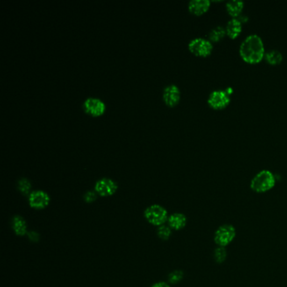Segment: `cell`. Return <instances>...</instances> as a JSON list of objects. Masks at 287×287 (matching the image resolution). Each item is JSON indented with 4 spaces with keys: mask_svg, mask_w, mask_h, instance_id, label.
Here are the masks:
<instances>
[{
    "mask_svg": "<svg viewBox=\"0 0 287 287\" xmlns=\"http://www.w3.org/2000/svg\"><path fill=\"white\" fill-rule=\"evenodd\" d=\"M239 53L244 61L250 64H255L265 58V46L262 38L256 34L247 36L243 41L239 47Z\"/></svg>",
    "mask_w": 287,
    "mask_h": 287,
    "instance_id": "obj_1",
    "label": "cell"
},
{
    "mask_svg": "<svg viewBox=\"0 0 287 287\" xmlns=\"http://www.w3.org/2000/svg\"><path fill=\"white\" fill-rule=\"evenodd\" d=\"M275 177L269 170L264 169L254 175L250 182V188L256 193H266L275 185Z\"/></svg>",
    "mask_w": 287,
    "mask_h": 287,
    "instance_id": "obj_2",
    "label": "cell"
},
{
    "mask_svg": "<svg viewBox=\"0 0 287 287\" xmlns=\"http://www.w3.org/2000/svg\"><path fill=\"white\" fill-rule=\"evenodd\" d=\"M237 231L231 224L219 226L214 233V242L218 247H226L235 239Z\"/></svg>",
    "mask_w": 287,
    "mask_h": 287,
    "instance_id": "obj_3",
    "label": "cell"
},
{
    "mask_svg": "<svg viewBox=\"0 0 287 287\" xmlns=\"http://www.w3.org/2000/svg\"><path fill=\"white\" fill-rule=\"evenodd\" d=\"M144 217L146 220L153 226H162L168 222V213L162 205H152L144 211Z\"/></svg>",
    "mask_w": 287,
    "mask_h": 287,
    "instance_id": "obj_4",
    "label": "cell"
},
{
    "mask_svg": "<svg viewBox=\"0 0 287 287\" xmlns=\"http://www.w3.org/2000/svg\"><path fill=\"white\" fill-rule=\"evenodd\" d=\"M189 52L197 57L205 58L211 55V52L213 50L212 42L207 39L197 37L189 41L188 44Z\"/></svg>",
    "mask_w": 287,
    "mask_h": 287,
    "instance_id": "obj_5",
    "label": "cell"
},
{
    "mask_svg": "<svg viewBox=\"0 0 287 287\" xmlns=\"http://www.w3.org/2000/svg\"><path fill=\"white\" fill-rule=\"evenodd\" d=\"M231 101V93L228 89H218L211 92L208 97L207 103L215 110L226 108Z\"/></svg>",
    "mask_w": 287,
    "mask_h": 287,
    "instance_id": "obj_6",
    "label": "cell"
},
{
    "mask_svg": "<svg viewBox=\"0 0 287 287\" xmlns=\"http://www.w3.org/2000/svg\"><path fill=\"white\" fill-rule=\"evenodd\" d=\"M82 109L84 110V112L89 116L93 117H99L105 112L106 106L104 101H101V99L89 97L86 99L83 102Z\"/></svg>",
    "mask_w": 287,
    "mask_h": 287,
    "instance_id": "obj_7",
    "label": "cell"
},
{
    "mask_svg": "<svg viewBox=\"0 0 287 287\" xmlns=\"http://www.w3.org/2000/svg\"><path fill=\"white\" fill-rule=\"evenodd\" d=\"M117 189H118L117 183L109 178H103L95 183V192L103 197L113 196Z\"/></svg>",
    "mask_w": 287,
    "mask_h": 287,
    "instance_id": "obj_8",
    "label": "cell"
},
{
    "mask_svg": "<svg viewBox=\"0 0 287 287\" xmlns=\"http://www.w3.org/2000/svg\"><path fill=\"white\" fill-rule=\"evenodd\" d=\"M28 201L31 208L41 210L49 205L51 199L49 195L43 190H34L30 194Z\"/></svg>",
    "mask_w": 287,
    "mask_h": 287,
    "instance_id": "obj_9",
    "label": "cell"
},
{
    "mask_svg": "<svg viewBox=\"0 0 287 287\" xmlns=\"http://www.w3.org/2000/svg\"><path fill=\"white\" fill-rule=\"evenodd\" d=\"M181 89L175 84L166 86L163 92V100L168 106L174 107L181 101Z\"/></svg>",
    "mask_w": 287,
    "mask_h": 287,
    "instance_id": "obj_10",
    "label": "cell"
},
{
    "mask_svg": "<svg viewBox=\"0 0 287 287\" xmlns=\"http://www.w3.org/2000/svg\"><path fill=\"white\" fill-rule=\"evenodd\" d=\"M210 5L211 2L209 0H191L188 4V9L193 15L202 16L207 11Z\"/></svg>",
    "mask_w": 287,
    "mask_h": 287,
    "instance_id": "obj_11",
    "label": "cell"
},
{
    "mask_svg": "<svg viewBox=\"0 0 287 287\" xmlns=\"http://www.w3.org/2000/svg\"><path fill=\"white\" fill-rule=\"evenodd\" d=\"M168 224L172 230L180 231L185 227L187 224V217L184 214L175 212L168 217Z\"/></svg>",
    "mask_w": 287,
    "mask_h": 287,
    "instance_id": "obj_12",
    "label": "cell"
},
{
    "mask_svg": "<svg viewBox=\"0 0 287 287\" xmlns=\"http://www.w3.org/2000/svg\"><path fill=\"white\" fill-rule=\"evenodd\" d=\"M242 21L239 19L232 18L226 23V33L230 38L235 39L242 32Z\"/></svg>",
    "mask_w": 287,
    "mask_h": 287,
    "instance_id": "obj_13",
    "label": "cell"
},
{
    "mask_svg": "<svg viewBox=\"0 0 287 287\" xmlns=\"http://www.w3.org/2000/svg\"><path fill=\"white\" fill-rule=\"evenodd\" d=\"M12 226L16 235L24 236L27 234V224L21 216L13 217Z\"/></svg>",
    "mask_w": 287,
    "mask_h": 287,
    "instance_id": "obj_14",
    "label": "cell"
},
{
    "mask_svg": "<svg viewBox=\"0 0 287 287\" xmlns=\"http://www.w3.org/2000/svg\"><path fill=\"white\" fill-rule=\"evenodd\" d=\"M226 9L230 16L236 18L242 14L244 9V2L240 0H230L226 2Z\"/></svg>",
    "mask_w": 287,
    "mask_h": 287,
    "instance_id": "obj_15",
    "label": "cell"
},
{
    "mask_svg": "<svg viewBox=\"0 0 287 287\" xmlns=\"http://www.w3.org/2000/svg\"><path fill=\"white\" fill-rule=\"evenodd\" d=\"M266 61L271 65L280 64L283 60V55L280 51L277 50H270L265 54Z\"/></svg>",
    "mask_w": 287,
    "mask_h": 287,
    "instance_id": "obj_16",
    "label": "cell"
},
{
    "mask_svg": "<svg viewBox=\"0 0 287 287\" xmlns=\"http://www.w3.org/2000/svg\"><path fill=\"white\" fill-rule=\"evenodd\" d=\"M226 34V28L223 27L222 25H217L213 29H211L209 32V41L211 42H217L222 40Z\"/></svg>",
    "mask_w": 287,
    "mask_h": 287,
    "instance_id": "obj_17",
    "label": "cell"
},
{
    "mask_svg": "<svg viewBox=\"0 0 287 287\" xmlns=\"http://www.w3.org/2000/svg\"><path fill=\"white\" fill-rule=\"evenodd\" d=\"M18 189L25 196H30L31 191V183L29 180L22 178L18 181Z\"/></svg>",
    "mask_w": 287,
    "mask_h": 287,
    "instance_id": "obj_18",
    "label": "cell"
},
{
    "mask_svg": "<svg viewBox=\"0 0 287 287\" xmlns=\"http://www.w3.org/2000/svg\"><path fill=\"white\" fill-rule=\"evenodd\" d=\"M227 257L226 247H217L214 252V259L217 264H223Z\"/></svg>",
    "mask_w": 287,
    "mask_h": 287,
    "instance_id": "obj_19",
    "label": "cell"
},
{
    "mask_svg": "<svg viewBox=\"0 0 287 287\" xmlns=\"http://www.w3.org/2000/svg\"><path fill=\"white\" fill-rule=\"evenodd\" d=\"M158 235L163 240H168V238L171 237L172 229L168 225V226L167 225H162V226H159Z\"/></svg>",
    "mask_w": 287,
    "mask_h": 287,
    "instance_id": "obj_20",
    "label": "cell"
},
{
    "mask_svg": "<svg viewBox=\"0 0 287 287\" xmlns=\"http://www.w3.org/2000/svg\"><path fill=\"white\" fill-rule=\"evenodd\" d=\"M184 278V273L182 270H174V271L171 272L169 275H168V281L171 283V284H177L179 282H181Z\"/></svg>",
    "mask_w": 287,
    "mask_h": 287,
    "instance_id": "obj_21",
    "label": "cell"
},
{
    "mask_svg": "<svg viewBox=\"0 0 287 287\" xmlns=\"http://www.w3.org/2000/svg\"><path fill=\"white\" fill-rule=\"evenodd\" d=\"M97 193L95 191H88L85 193L84 195V201L88 203H91V202H95L96 198H97Z\"/></svg>",
    "mask_w": 287,
    "mask_h": 287,
    "instance_id": "obj_22",
    "label": "cell"
},
{
    "mask_svg": "<svg viewBox=\"0 0 287 287\" xmlns=\"http://www.w3.org/2000/svg\"><path fill=\"white\" fill-rule=\"evenodd\" d=\"M28 236L31 241L37 242L39 240V234L37 232H30L28 233Z\"/></svg>",
    "mask_w": 287,
    "mask_h": 287,
    "instance_id": "obj_23",
    "label": "cell"
},
{
    "mask_svg": "<svg viewBox=\"0 0 287 287\" xmlns=\"http://www.w3.org/2000/svg\"><path fill=\"white\" fill-rule=\"evenodd\" d=\"M151 287H171L167 283V282H164V281H159V282H157L155 284H153V286Z\"/></svg>",
    "mask_w": 287,
    "mask_h": 287,
    "instance_id": "obj_24",
    "label": "cell"
}]
</instances>
